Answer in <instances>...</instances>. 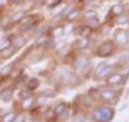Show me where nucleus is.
Here are the masks:
<instances>
[{
    "instance_id": "nucleus-17",
    "label": "nucleus",
    "mask_w": 129,
    "mask_h": 122,
    "mask_svg": "<svg viewBox=\"0 0 129 122\" xmlns=\"http://www.w3.org/2000/svg\"><path fill=\"white\" fill-rule=\"evenodd\" d=\"M68 106H69V104L65 103V101H59L58 104H55V107L52 108V116L58 118V117L68 108Z\"/></svg>"
},
{
    "instance_id": "nucleus-32",
    "label": "nucleus",
    "mask_w": 129,
    "mask_h": 122,
    "mask_svg": "<svg viewBox=\"0 0 129 122\" xmlns=\"http://www.w3.org/2000/svg\"><path fill=\"white\" fill-rule=\"evenodd\" d=\"M14 122H26V118H24V116H22V114H19V116L17 114Z\"/></svg>"
},
{
    "instance_id": "nucleus-26",
    "label": "nucleus",
    "mask_w": 129,
    "mask_h": 122,
    "mask_svg": "<svg viewBox=\"0 0 129 122\" xmlns=\"http://www.w3.org/2000/svg\"><path fill=\"white\" fill-rule=\"evenodd\" d=\"M17 117V113L15 112H7L3 114V117L0 118V122H14Z\"/></svg>"
},
{
    "instance_id": "nucleus-14",
    "label": "nucleus",
    "mask_w": 129,
    "mask_h": 122,
    "mask_svg": "<svg viewBox=\"0 0 129 122\" xmlns=\"http://www.w3.org/2000/svg\"><path fill=\"white\" fill-rule=\"evenodd\" d=\"M13 95H14V88L13 86H8V88H4L0 91V100L3 103H9L12 100Z\"/></svg>"
},
{
    "instance_id": "nucleus-8",
    "label": "nucleus",
    "mask_w": 129,
    "mask_h": 122,
    "mask_svg": "<svg viewBox=\"0 0 129 122\" xmlns=\"http://www.w3.org/2000/svg\"><path fill=\"white\" fill-rule=\"evenodd\" d=\"M114 44L118 48H124L129 44V39H128V35H126V28L123 27H116L113 31V39Z\"/></svg>"
},
{
    "instance_id": "nucleus-29",
    "label": "nucleus",
    "mask_w": 129,
    "mask_h": 122,
    "mask_svg": "<svg viewBox=\"0 0 129 122\" xmlns=\"http://www.w3.org/2000/svg\"><path fill=\"white\" fill-rule=\"evenodd\" d=\"M119 62L120 63H128L129 62V49H125L121 53V55L119 57Z\"/></svg>"
},
{
    "instance_id": "nucleus-34",
    "label": "nucleus",
    "mask_w": 129,
    "mask_h": 122,
    "mask_svg": "<svg viewBox=\"0 0 129 122\" xmlns=\"http://www.w3.org/2000/svg\"><path fill=\"white\" fill-rule=\"evenodd\" d=\"M126 107H128V103H124V104H123V106L120 107V109H119V112H123V111H124V109H125Z\"/></svg>"
},
{
    "instance_id": "nucleus-7",
    "label": "nucleus",
    "mask_w": 129,
    "mask_h": 122,
    "mask_svg": "<svg viewBox=\"0 0 129 122\" xmlns=\"http://www.w3.org/2000/svg\"><path fill=\"white\" fill-rule=\"evenodd\" d=\"M59 80L63 84L70 86V88H74V86H78L81 84V77L74 69H64V71H60Z\"/></svg>"
},
{
    "instance_id": "nucleus-27",
    "label": "nucleus",
    "mask_w": 129,
    "mask_h": 122,
    "mask_svg": "<svg viewBox=\"0 0 129 122\" xmlns=\"http://www.w3.org/2000/svg\"><path fill=\"white\" fill-rule=\"evenodd\" d=\"M13 68H14V63H9V64L4 66V67L2 68V71H0V75H2L3 77H8V76L12 73Z\"/></svg>"
},
{
    "instance_id": "nucleus-20",
    "label": "nucleus",
    "mask_w": 129,
    "mask_h": 122,
    "mask_svg": "<svg viewBox=\"0 0 129 122\" xmlns=\"http://www.w3.org/2000/svg\"><path fill=\"white\" fill-rule=\"evenodd\" d=\"M64 23V36H69L76 32L77 22H63Z\"/></svg>"
},
{
    "instance_id": "nucleus-2",
    "label": "nucleus",
    "mask_w": 129,
    "mask_h": 122,
    "mask_svg": "<svg viewBox=\"0 0 129 122\" xmlns=\"http://www.w3.org/2000/svg\"><path fill=\"white\" fill-rule=\"evenodd\" d=\"M123 95V89L120 88H113V86H102L99 88V100H101L104 104L114 107L119 103L120 98Z\"/></svg>"
},
{
    "instance_id": "nucleus-25",
    "label": "nucleus",
    "mask_w": 129,
    "mask_h": 122,
    "mask_svg": "<svg viewBox=\"0 0 129 122\" xmlns=\"http://www.w3.org/2000/svg\"><path fill=\"white\" fill-rule=\"evenodd\" d=\"M35 103H36V99L33 96H31L28 99H24V100H22V108L26 109V111L32 109V107L35 106Z\"/></svg>"
},
{
    "instance_id": "nucleus-23",
    "label": "nucleus",
    "mask_w": 129,
    "mask_h": 122,
    "mask_svg": "<svg viewBox=\"0 0 129 122\" xmlns=\"http://www.w3.org/2000/svg\"><path fill=\"white\" fill-rule=\"evenodd\" d=\"M63 2H64V0H44L42 4H44L47 9H54V8L61 5Z\"/></svg>"
},
{
    "instance_id": "nucleus-16",
    "label": "nucleus",
    "mask_w": 129,
    "mask_h": 122,
    "mask_svg": "<svg viewBox=\"0 0 129 122\" xmlns=\"http://www.w3.org/2000/svg\"><path fill=\"white\" fill-rule=\"evenodd\" d=\"M83 23L86 25V26H88L92 31H97L101 26H102V22H101V19L99 18V17H95V18H91V19H87V21H83Z\"/></svg>"
},
{
    "instance_id": "nucleus-15",
    "label": "nucleus",
    "mask_w": 129,
    "mask_h": 122,
    "mask_svg": "<svg viewBox=\"0 0 129 122\" xmlns=\"http://www.w3.org/2000/svg\"><path fill=\"white\" fill-rule=\"evenodd\" d=\"M113 25L114 26H118V27H123V26H129V13L125 12L118 17H115L114 21H113Z\"/></svg>"
},
{
    "instance_id": "nucleus-18",
    "label": "nucleus",
    "mask_w": 129,
    "mask_h": 122,
    "mask_svg": "<svg viewBox=\"0 0 129 122\" xmlns=\"http://www.w3.org/2000/svg\"><path fill=\"white\" fill-rule=\"evenodd\" d=\"M95 17H99V14H97V10H96V9H89V8L82 9L81 19L87 21V19H91V18H95Z\"/></svg>"
},
{
    "instance_id": "nucleus-4",
    "label": "nucleus",
    "mask_w": 129,
    "mask_h": 122,
    "mask_svg": "<svg viewBox=\"0 0 129 122\" xmlns=\"http://www.w3.org/2000/svg\"><path fill=\"white\" fill-rule=\"evenodd\" d=\"M118 46L114 44V41L111 39H106L102 43H100L97 45V48L93 51V55H96L97 58H109L116 53Z\"/></svg>"
},
{
    "instance_id": "nucleus-5",
    "label": "nucleus",
    "mask_w": 129,
    "mask_h": 122,
    "mask_svg": "<svg viewBox=\"0 0 129 122\" xmlns=\"http://www.w3.org/2000/svg\"><path fill=\"white\" fill-rule=\"evenodd\" d=\"M115 71V66L109 64L106 60H101L96 64L92 72V78L95 81H104L110 73H113Z\"/></svg>"
},
{
    "instance_id": "nucleus-9",
    "label": "nucleus",
    "mask_w": 129,
    "mask_h": 122,
    "mask_svg": "<svg viewBox=\"0 0 129 122\" xmlns=\"http://www.w3.org/2000/svg\"><path fill=\"white\" fill-rule=\"evenodd\" d=\"M92 45V40L91 39H86V37H77L74 40V43L72 44V49L77 50V51H84L87 49H89Z\"/></svg>"
},
{
    "instance_id": "nucleus-33",
    "label": "nucleus",
    "mask_w": 129,
    "mask_h": 122,
    "mask_svg": "<svg viewBox=\"0 0 129 122\" xmlns=\"http://www.w3.org/2000/svg\"><path fill=\"white\" fill-rule=\"evenodd\" d=\"M22 2H24V0H9V3H10V4H14V5L19 4V3H22Z\"/></svg>"
},
{
    "instance_id": "nucleus-3",
    "label": "nucleus",
    "mask_w": 129,
    "mask_h": 122,
    "mask_svg": "<svg viewBox=\"0 0 129 122\" xmlns=\"http://www.w3.org/2000/svg\"><path fill=\"white\" fill-rule=\"evenodd\" d=\"M115 108L109 104H99L92 109L91 118L95 122H111L115 118Z\"/></svg>"
},
{
    "instance_id": "nucleus-30",
    "label": "nucleus",
    "mask_w": 129,
    "mask_h": 122,
    "mask_svg": "<svg viewBox=\"0 0 129 122\" xmlns=\"http://www.w3.org/2000/svg\"><path fill=\"white\" fill-rule=\"evenodd\" d=\"M56 91L55 90H49V89H46V90H42L41 93H40V95H44V96H47V98H55L56 96Z\"/></svg>"
},
{
    "instance_id": "nucleus-31",
    "label": "nucleus",
    "mask_w": 129,
    "mask_h": 122,
    "mask_svg": "<svg viewBox=\"0 0 129 122\" xmlns=\"http://www.w3.org/2000/svg\"><path fill=\"white\" fill-rule=\"evenodd\" d=\"M95 2H100V0H77V3H78L81 7H84V5H87V4L95 3Z\"/></svg>"
},
{
    "instance_id": "nucleus-12",
    "label": "nucleus",
    "mask_w": 129,
    "mask_h": 122,
    "mask_svg": "<svg viewBox=\"0 0 129 122\" xmlns=\"http://www.w3.org/2000/svg\"><path fill=\"white\" fill-rule=\"evenodd\" d=\"M81 15H82V7L76 5L67 14V17L63 19V22H77L78 19H81Z\"/></svg>"
},
{
    "instance_id": "nucleus-35",
    "label": "nucleus",
    "mask_w": 129,
    "mask_h": 122,
    "mask_svg": "<svg viewBox=\"0 0 129 122\" xmlns=\"http://www.w3.org/2000/svg\"><path fill=\"white\" fill-rule=\"evenodd\" d=\"M83 122H95V121L92 119V118H86V119H84Z\"/></svg>"
},
{
    "instance_id": "nucleus-22",
    "label": "nucleus",
    "mask_w": 129,
    "mask_h": 122,
    "mask_svg": "<svg viewBox=\"0 0 129 122\" xmlns=\"http://www.w3.org/2000/svg\"><path fill=\"white\" fill-rule=\"evenodd\" d=\"M12 46V36H4L0 39V53Z\"/></svg>"
},
{
    "instance_id": "nucleus-10",
    "label": "nucleus",
    "mask_w": 129,
    "mask_h": 122,
    "mask_svg": "<svg viewBox=\"0 0 129 122\" xmlns=\"http://www.w3.org/2000/svg\"><path fill=\"white\" fill-rule=\"evenodd\" d=\"M47 33H49V36L51 39L59 40L60 37L64 36V23H58V25H55V26L49 27Z\"/></svg>"
},
{
    "instance_id": "nucleus-6",
    "label": "nucleus",
    "mask_w": 129,
    "mask_h": 122,
    "mask_svg": "<svg viewBox=\"0 0 129 122\" xmlns=\"http://www.w3.org/2000/svg\"><path fill=\"white\" fill-rule=\"evenodd\" d=\"M41 21H42L41 14H24L17 25H19L22 31H29L33 27H37L41 23Z\"/></svg>"
},
{
    "instance_id": "nucleus-28",
    "label": "nucleus",
    "mask_w": 129,
    "mask_h": 122,
    "mask_svg": "<svg viewBox=\"0 0 129 122\" xmlns=\"http://www.w3.org/2000/svg\"><path fill=\"white\" fill-rule=\"evenodd\" d=\"M31 96H33V95H32V91L28 90L27 88H26V89H22V90L19 91V98H21L22 100L28 99V98H31Z\"/></svg>"
},
{
    "instance_id": "nucleus-11",
    "label": "nucleus",
    "mask_w": 129,
    "mask_h": 122,
    "mask_svg": "<svg viewBox=\"0 0 129 122\" xmlns=\"http://www.w3.org/2000/svg\"><path fill=\"white\" fill-rule=\"evenodd\" d=\"M74 35L77 37H86V39H91V36L93 35V31H92L88 26H86L83 22L82 23H77L76 27V32Z\"/></svg>"
},
{
    "instance_id": "nucleus-24",
    "label": "nucleus",
    "mask_w": 129,
    "mask_h": 122,
    "mask_svg": "<svg viewBox=\"0 0 129 122\" xmlns=\"http://www.w3.org/2000/svg\"><path fill=\"white\" fill-rule=\"evenodd\" d=\"M17 49H14L13 46H10L9 49H7V50H4V51H2L0 53V55H2V59H4V60H7V59H10L14 54H17Z\"/></svg>"
},
{
    "instance_id": "nucleus-21",
    "label": "nucleus",
    "mask_w": 129,
    "mask_h": 122,
    "mask_svg": "<svg viewBox=\"0 0 129 122\" xmlns=\"http://www.w3.org/2000/svg\"><path fill=\"white\" fill-rule=\"evenodd\" d=\"M40 80L37 77H32V78H28V81L26 82V88L31 91H35L36 89H39V86H40Z\"/></svg>"
},
{
    "instance_id": "nucleus-36",
    "label": "nucleus",
    "mask_w": 129,
    "mask_h": 122,
    "mask_svg": "<svg viewBox=\"0 0 129 122\" xmlns=\"http://www.w3.org/2000/svg\"><path fill=\"white\" fill-rule=\"evenodd\" d=\"M2 21H3V12L0 10V23H2Z\"/></svg>"
},
{
    "instance_id": "nucleus-37",
    "label": "nucleus",
    "mask_w": 129,
    "mask_h": 122,
    "mask_svg": "<svg viewBox=\"0 0 129 122\" xmlns=\"http://www.w3.org/2000/svg\"><path fill=\"white\" fill-rule=\"evenodd\" d=\"M129 96V88L126 89V91H125V98H128Z\"/></svg>"
},
{
    "instance_id": "nucleus-1",
    "label": "nucleus",
    "mask_w": 129,
    "mask_h": 122,
    "mask_svg": "<svg viewBox=\"0 0 129 122\" xmlns=\"http://www.w3.org/2000/svg\"><path fill=\"white\" fill-rule=\"evenodd\" d=\"M72 67L78 75L82 73L86 78L92 77V72H93L92 60H91V57L84 51H77L76 58L72 63Z\"/></svg>"
},
{
    "instance_id": "nucleus-38",
    "label": "nucleus",
    "mask_w": 129,
    "mask_h": 122,
    "mask_svg": "<svg viewBox=\"0 0 129 122\" xmlns=\"http://www.w3.org/2000/svg\"><path fill=\"white\" fill-rule=\"evenodd\" d=\"M126 35H128V39H129V27L126 28Z\"/></svg>"
},
{
    "instance_id": "nucleus-19",
    "label": "nucleus",
    "mask_w": 129,
    "mask_h": 122,
    "mask_svg": "<svg viewBox=\"0 0 129 122\" xmlns=\"http://www.w3.org/2000/svg\"><path fill=\"white\" fill-rule=\"evenodd\" d=\"M110 13L113 14V17L115 18V17H118V15H120V14H123V13H125V7L121 4V3H118V4H114L111 8H110V10H109Z\"/></svg>"
},
{
    "instance_id": "nucleus-13",
    "label": "nucleus",
    "mask_w": 129,
    "mask_h": 122,
    "mask_svg": "<svg viewBox=\"0 0 129 122\" xmlns=\"http://www.w3.org/2000/svg\"><path fill=\"white\" fill-rule=\"evenodd\" d=\"M26 44H27V37L22 33H18L14 37H12V46L17 50H21L22 48H24Z\"/></svg>"
}]
</instances>
